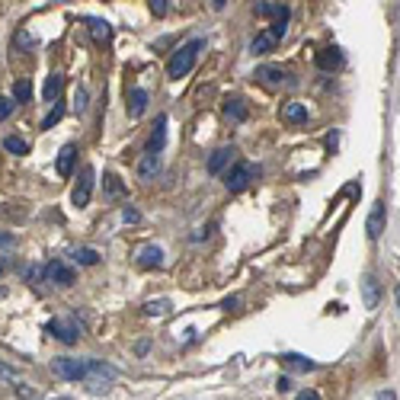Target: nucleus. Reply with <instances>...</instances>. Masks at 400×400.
<instances>
[{
	"label": "nucleus",
	"mask_w": 400,
	"mask_h": 400,
	"mask_svg": "<svg viewBox=\"0 0 400 400\" xmlns=\"http://www.w3.org/2000/svg\"><path fill=\"white\" fill-rule=\"evenodd\" d=\"M205 48V38H189L186 45H179L173 52V58L167 61V77L170 80H179V77H186L192 67H196V58L199 52Z\"/></svg>",
	"instance_id": "obj_1"
},
{
	"label": "nucleus",
	"mask_w": 400,
	"mask_h": 400,
	"mask_svg": "<svg viewBox=\"0 0 400 400\" xmlns=\"http://www.w3.org/2000/svg\"><path fill=\"white\" fill-rule=\"evenodd\" d=\"M93 391H102V388H109L115 381V368L112 365H102L96 359H87V378H84Z\"/></svg>",
	"instance_id": "obj_2"
},
{
	"label": "nucleus",
	"mask_w": 400,
	"mask_h": 400,
	"mask_svg": "<svg viewBox=\"0 0 400 400\" xmlns=\"http://www.w3.org/2000/svg\"><path fill=\"white\" fill-rule=\"evenodd\" d=\"M93 183H96V170L93 167H84V170H80V177H77V183H74V192H71V202H74L77 208H87V205H90Z\"/></svg>",
	"instance_id": "obj_3"
},
{
	"label": "nucleus",
	"mask_w": 400,
	"mask_h": 400,
	"mask_svg": "<svg viewBox=\"0 0 400 400\" xmlns=\"http://www.w3.org/2000/svg\"><path fill=\"white\" fill-rule=\"evenodd\" d=\"M253 179H256V167H253V164H247V160H237L224 183H227V189H231L234 196H237V192H243V189L250 186Z\"/></svg>",
	"instance_id": "obj_4"
},
{
	"label": "nucleus",
	"mask_w": 400,
	"mask_h": 400,
	"mask_svg": "<svg viewBox=\"0 0 400 400\" xmlns=\"http://www.w3.org/2000/svg\"><path fill=\"white\" fill-rule=\"evenodd\" d=\"M45 333L48 336H55L58 343H65V346H74L77 340H80V326L74 324V320H48L45 324Z\"/></svg>",
	"instance_id": "obj_5"
},
{
	"label": "nucleus",
	"mask_w": 400,
	"mask_h": 400,
	"mask_svg": "<svg viewBox=\"0 0 400 400\" xmlns=\"http://www.w3.org/2000/svg\"><path fill=\"white\" fill-rule=\"evenodd\" d=\"M65 381H84L87 378V359H55V365H52Z\"/></svg>",
	"instance_id": "obj_6"
},
{
	"label": "nucleus",
	"mask_w": 400,
	"mask_h": 400,
	"mask_svg": "<svg viewBox=\"0 0 400 400\" xmlns=\"http://www.w3.org/2000/svg\"><path fill=\"white\" fill-rule=\"evenodd\" d=\"M45 282H55V285H61V289H71L77 282V272L67 266V263H61V260H52L45 266Z\"/></svg>",
	"instance_id": "obj_7"
},
{
	"label": "nucleus",
	"mask_w": 400,
	"mask_h": 400,
	"mask_svg": "<svg viewBox=\"0 0 400 400\" xmlns=\"http://www.w3.org/2000/svg\"><path fill=\"white\" fill-rule=\"evenodd\" d=\"M256 80H260L263 87H282V84H295V80H291L289 74H285V71H282V67H276V65H263V67H256Z\"/></svg>",
	"instance_id": "obj_8"
},
{
	"label": "nucleus",
	"mask_w": 400,
	"mask_h": 400,
	"mask_svg": "<svg viewBox=\"0 0 400 400\" xmlns=\"http://www.w3.org/2000/svg\"><path fill=\"white\" fill-rule=\"evenodd\" d=\"M148 102H151V93L144 90V87H131V90H129V102H125L129 119H141V115L148 112Z\"/></svg>",
	"instance_id": "obj_9"
},
{
	"label": "nucleus",
	"mask_w": 400,
	"mask_h": 400,
	"mask_svg": "<svg viewBox=\"0 0 400 400\" xmlns=\"http://www.w3.org/2000/svg\"><path fill=\"white\" fill-rule=\"evenodd\" d=\"M384 221H388V208H384V202H375V205H372V214H368V221H365L368 241H378V237H381Z\"/></svg>",
	"instance_id": "obj_10"
},
{
	"label": "nucleus",
	"mask_w": 400,
	"mask_h": 400,
	"mask_svg": "<svg viewBox=\"0 0 400 400\" xmlns=\"http://www.w3.org/2000/svg\"><path fill=\"white\" fill-rule=\"evenodd\" d=\"M282 122H289V125H304L307 122V106L298 100H289L282 102Z\"/></svg>",
	"instance_id": "obj_11"
},
{
	"label": "nucleus",
	"mask_w": 400,
	"mask_h": 400,
	"mask_svg": "<svg viewBox=\"0 0 400 400\" xmlns=\"http://www.w3.org/2000/svg\"><path fill=\"white\" fill-rule=\"evenodd\" d=\"M362 301L368 311H375L378 307V301H381V285H378V279H375V272H368L362 279Z\"/></svg>",
	"instance_id": "obj_12"
},
{
	"label": "nucleus",
	"mask_w": 400,
	"mask_h": 400,
	"mask_svg": "<svg viewBox=\"0 0 400 400\" xmlns=\"http://www.w3.org/2000/svg\"><path fill=\"white\" fill-rule=\"evenodd\" d=\"M74 160H77V144H65L58 151V160H55L58 177H71L74 173Z\"/></svg>",
	"instance_id": "obj_13"
},
{
	"label": "nucleus",
	"mask_w": 400,
	"mask_h": 400,
	"mask_svg": "<svg viewBox=\"0 0 400 400\" xmlns=\"http://www.w3.org/2000/svg\"><path fill=\"white\" fill-rule=\"evenodd\" d=\"M138 266H141V269H160V266H164V250H160V247H154V243L141 247V250H138Z\"/></svg>",
	"instance_id": "obj_14"
},
{
	"label": "nucleus",
	"mask_w": 400,
	"mask_h": 400,
	"mask_svg": "<svg viewBox=\"0 0 400 400\" xmlns=\"http://www.w3.org/2000/svg\"><path fill=\"white\" fill-rule=\"evenodd\" d=\"M102 196L109 199V202L125 199V186H122V179L115 173H102Z\"/></svg>",
	"instance_id": "obj_15"
},
{
	"label": "nucleus",
	"mask_w": 400,
	"mask_h": 400,
	"mask_svg": "<svg viewBox=\"0 0 400 400\" xmlns=\"http://www.w3.org/2000/svg\"><path fill=\"white\" fill-rule=\"evenodd\" d=\"M276 42H279V38L272 36L269 29H263V32H256V36H253L250 52H253V55H269L272 48H276Z\"/></svg>",
	"instance_id": "obj_16"
},
{
	"label": "nucleus",
	"mask_w": 400,
	"mask_h": 400,
	"mask_svg": "<svg viewBox=\"0 0 400 400\" xmlns=\"http://www.w3.org/2000/svg\"><path fill=\"white\" fill-rule=\"evenodd\" d=\"M160 170V154H154V151H148L144 157L138 160V177L141 179H154Z\"/></svg>",
	"instance_id": "obj_17"
},
{
	"label": "nucleus",
	"mask_w": 400,
	"mask_h": 400,
	"mask_svg": "<svg viewBox=\"0 0 400 400\" xmlns=\"http://www.w3.org/2000/svg\"><path fill=\"white\" fill-rule=\"evenodd\" d=\"M164 144H167V115H157V129L151 131L148 151H154V154H160V151H164Z\"/></svg>",
	"instance_id": "obj_18"
},
{
	"label": "nucleus",
	"mask_w": 400,
	"mask_h": 400,
	"mask_svg": "<svg viewBox=\"0 0 400 400\" xmlns=\"http://www.w3.org/2000/svg\"><path fill=\"white\" fill-rule=\"evenodd\" d=\"M87 29H90V36H93L96 45H106L112 38V26L106 19H87Z\"/></svg>",
	"instance_id": "obj_19"
},
{
	"label": "nucleus",
	"mask_w": 400,
	"mask_h": 400,
	"mask_svg": "<svg viewBox=\"0 0 400 400\" xmlns=\"http://www.w3.org/2000/svg\"><path fill=\"white\" fill-rule=\"evenodd\" d=\"M231 157H234V148H218L212 157H208V173H212V177H218V173L231 164Z\"/></svg>",
	"instance_id": "obj_20"
},
{
	"label": "nucleus",
	"mask_w": 400,
	"mask_h": 400,
	"mask_svg": "<svg viewBox=\"0 0 400 400\" xmlns=\"http://www.w3.org/2000/svg\"><path fill=\"white\" fill-rule=\"evenodd\" d=\"M61 90H65V74H48V77H45V90H42L45 102H58Z\"/></svg>",
	"instance_id": "obj_21"
},
{
	"label": "nucleus",
	"mask_w": 400,
	"mask_h": 400,
	"mask_svg": "<svg viewBox=\"0 0 400 400\" xmlns=\"http://www.w3.org/2000/svg\"><path fill=\"white\" fill-rule=\"evenodd\" d=\"M343 65V55H340V48H324V52H317V67L320 71H333V67Z\"/></svg>",
	"instance_id": "obj_22"
},
{
	"label": "nucleus",
	"mask_w": 400,
	"mask_h": 400,
	"mask_svg": "<svg viewBox=\"0 0 400 400\" xmlns=\"http://www.w3.org/2000/svg\"><path fill=\"white\" fill-rule=\"evenodd\" d=\"M71 260H74L77 266H96V263H100V253H96L93 247H77V250H71Z\"/></svg>",
	"instance_id": "obj_23"
},
{
	"label": "nucleus",
	"mask_w": 400,
	"mask_h": 400,
	"mask_svg": "<svg viewBox=\"0 0 400 400\" xmlns=\"http://www.w3.org/2000/svg\"><path fill=\"white\" fill-rule=\"evenodd\" d=\"M282 362L289 365V368H295V372H311V368H317L311 359H304V355H298V353H289L285 359H282Z\"/></svg>",
	"instance_id": "obj_24"
},
{
	"label": "nucleus",
	"mask_w": 400,
	"mask_h": 400,
	"mask_svg": "<svg viewBox=\"0 0 400 400\" xmlns=\"http://www.w3.org/2000/svg\"><path fill=\"white\" fill-rule=\"evenodd\" d=\"M224 112H227V115H231L234 122H247V106H243V102L237 100V96L224 102Z\"/></svg>",
	"instance_id": "obj_25"
},
{
	"label": "nucleus",
	"mask_w": 400,
	"mask_h": 400,
	"mask_svg": "<svg viewBox=\"0 0 400 400\" xmlns=\"http://www.w3.org/2000/svg\"><path fill=\"white\" fill-rule=\"evenodd\" d=\"M13 100H16V102H29V100H32V84H29V77H26V80H16V87H13Z\"/></svg>",
	"instance_id": "obj_26"
},
{
	"label": "nucleus",
	"mask_w": 400,
	"mask_h": 400,
	"mask_svg": "<svg viewBox=\"0 0 400 400\" xmlns=\"http://www.w3.org/2000/svg\"><path fill=\"white\" fill-rule=\"evenodd\" d=\"M3 148L10 151V154H19V157H23V154H29V144L23 138H16V135H10V138H3Z\"/></svg>",
	"instance_id": "obj_27"
},
{
	"label": "nucleus",
	"mask_w": 400,
	"mask_h": 400,
	"mask_svg": "<svg viewBox=\"0 0 400 400\" xmlns=\"http://www.w3.org/2000/svg\"><path fill=\"white\" fill-rule=\"evenodd\" d=\"M167 311H170L167 298H157V301H148V304H144V314H151V317H164Z\"/></svg>",
	"instance_id": "obj_28"
},
{
	"label": "nucleus",
	"mask_w": 400,
	"mask_h": 400,
	"mask_svg": "<svg viewBox=\"0 0 400 400\" xmlns=\"http://www.w3.org/2000/svg\"><path fill=\"white\" fill-rule=\"evenodd\" d=\"M23 276H26L32 285H38V282H45V266H38V263H29L26 269H23Z\"/></svg>",
	"instance_id": "obj_29"
},
{
	"label": "nucleus",
	"mask_w": 400,
	"mask_h": 400,
	"mask_svg": "<svg viewBox=\"0 0 400 400\" xmlns=\"http://www.w3.org/2000/svg\"><path fill=\"white\" fill-rule=\"evenodd\" d=\"M13 109H16V100H13V96H3V93H0V122L10 119V115H13Z\"/></svg>",
	"instance_id": "obj_30"
},
{
	"label": "nucleus",
	"mask_w": 400,
	"mask_h": 400,
	"mask_svg": "<svg viewBox=\"0 0 400 400\" xmlns=\"http://www.w3.org/2000/svg\"><path fill=\"white\" fill-rule=\"evenodd\" d=\"M61 115H65V106L58 102L55 109H52V112H48V115H45V122H42V129H52V125H58V122H61Z\"/></svg>",
	"instance_id": "obj_31"
},
{
	"label": "nucleus",
	"mask_w": 400,
	"mask_h": 400,
	"mask_svg": "<svg viewBox=\"0 0 400 400\" xmlns=\"http://www.w3.org/2000/svg\"><path fill=\"white\" fill-rule=\"evenodd\" d=\"M122 221H125V224H138V221H141L138 208H131V205H125V208H122Z\"/></svg>",
	"instance_id": "obj_32"
},
{
	"label": "nucleus",
	"mask_w": 400,
	"mask_h": 400,
	"mask_svg": "<svg viewBox=\"0 0 400 400\" xmlns=\"http://www.w3.org/2000/svg\"><path fill=\"white\" fill-rule=\"evenodd\" d=\"M148 3H151V13L154 16H167V10H170L167 0H148Z\"/></svg>",
	"instance_id": "obj_33"
},
{
	"label": "nucleus",
	"mask_w": 400,
	"mask_h": 400,
	"mask_svg": "<svg viewBox=\"0 0 400 400\" xmlns=\"http://www.w3.org/2000/svg\"><path fill=\"white\" fill-rule=\"evenodd\" d=\"M16 247V237L10 231H0V250H13Z\"/></svg>",
	"instance_id": "obj_34"
},
{
	"label": "nucleus",
	"mask_w": 400,
	"mask_h": 400,
	"mask_svg": "<svg viewBox=\"0 0 400 400\" xmlns=\"http://www.w3.org/2000/svg\"><path fill=\"white\" fill-rule=\"evenodd\" d=\"M0 378H3V381H13V384H16V381H19V375H16V368H10V365H3V362H0Z\"/></svg>",
	"instance_id": "obj_35"
},
{
	"label": "nucleus",
	"mask_w": 400,
	"mask_h": 400,
	"mask_svg": "<svg viewBox=\"0 0 400 400\" xmlns=\"http://www.w3.org/2000/svg\"><path fill=\"white\" fill-rule=\"evenodd\" d=\"M16 397L19 400H36V391H32V388H26V384H16Z\"/></svg>",
	"instance_id": "obj_36"
},
{
	"label": "nucleus",
	"mask_w": 400,
	"mask_h": 400,
	"mask_svg": "<svg viewBox=\"0 0 400 400\" xmlns=\"http://www.w3.org/2000/svg\"><path fill=\"white\" fill-rule=\"evenodd\" d=\"M74 109L84 112L87 109V90H77V100H74Z\"/></svg>",
	"instance_id": "obj_37"
},
{
	"label": "nucleus",
	"mask_w": 400,
	"mask_h": 400,
	"mask_svg": "<svg viewBox=\"0 0 400 400\" xmlns=\"http://www.w3.org/2000/svg\"><path fill=\"white\" fill-rule=\"evenodd\" d=\"M295 400H320V394H317V391H301Z\"/></svg>",
	"instance_id": "obj_38"
},
{
	"label": "nucleus",
	"mask_w": 400,
	"mask_h": 400,
	"mask_svg": "<svg viewBox=\"0 0 400 400\" xmlns=\"http://www.w3.org/2000/svg\"><path fill=\"white\" fill-rule=\"evenodd\" d=\"M279 391H282V394L291 391V378H279Z\"/></svg>",
	"instance_id": "obj_39"
},
{
	"label": "nucleus",
	"mask_w": 400,
	"mask_h": 400,
	"mask_svg": "<svg viewBox=\"0 0 400 400\" xmlns=\"http://www.w3.org/2000/svg\"><path fill=\"white\" fill-rule=\"evenodd\" d=\"M212 7L214 10H224V7H227V0H212Z\"/></svg>",
	"instance_id": "obj_40"
},
{
	"label": "nucleus",
	"mask_w": 400,
	"mask_h": 400,
	"mask_svg": "<svg viewBox=\"0 0 400 400\" xmlns=\"http://www.w3.org/2000/svg\"><path fill=\"white\" fill-rule=\"evenodd\" d=\"M378 400H394V394L388 391V394H378Z\"/></svg>",
	"instance_id": "obj_41"
},
{
	"label": "nucleus",
	"mask_w": 400,
	"mask_h": 400,
	"mask_svg": "<svg viewBox=\"0 0 400 400\" xmlns=\"http://www.w3.org/2000/svg\"><path fill=\"white\" fill-rule=\"evenodd\" d=\"M52 400H74V397H52Z\"/></svg>",
	"instance_id": "obj_42"
},
{
	"label": "nucleus",
	"mask_w": 400,
	"mask_h": 400,
	"mask_svg": "<svg viewBox=\"0 0 400 400\" xmlns=\"http://www.w3.org/2000/svg\"><path fill=\"white\" fill-rule=\"evenodd\" d=\"M0 276H3V266H0Z\"/></svg>",
	"instance_id": "obj_43"
}]
</instances>
